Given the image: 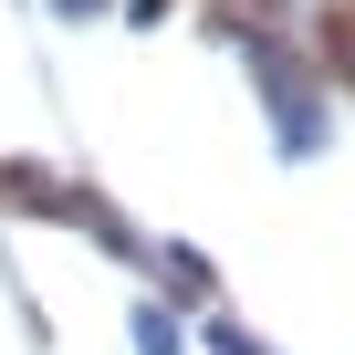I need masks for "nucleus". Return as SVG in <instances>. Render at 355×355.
<instances>
[{"instance_id":"1","label":"nucleus","mask_w":355,"mask_h":355,"mask_svg":"<svg viewBox=\"0 0 355 355\" xmlns=\"http://www.w3.org/2000/svg\"><path fill=\"white\" fill-rule=\"evenodd\" d=\"M136 345H146V355H178V334H167V313H136Z\"/></svg>"}]
</instances>
